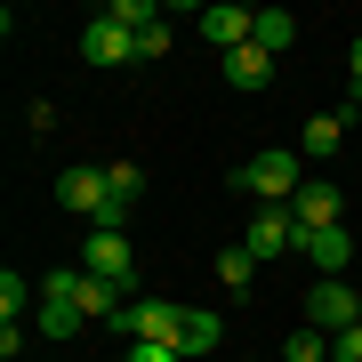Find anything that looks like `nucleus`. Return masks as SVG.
Here are the masks:
<instances>
[{
  "label": "nucleus",
  "instance_id": "f257e3e1",
  "mask_svg": "<svg viewBox=\"0 0 362 362\" xmlns=\"http://www.w3.org/2000/svg\"><path fill=\"white\" fill-rule=\"evenodd\" d=\"M233 185H242V194H258L266 209H290L298 185H306V153H282V145H274V153H250L242 169H233Z\"/></svg>",
  "mask_w": 362,
  "mask_h": 362
},
{
  "label": "nucleus",
  "instance_id": "f03ea898",
  "mask_svg": "<svg viewBox=\"0 0 362 362\" xmlns=\"http://www.w3.org/2000/svg\"><path fill=\"white\" fill-rule=\"evenodd\" d=\"M185 314L194 306H169V298H129V306L113 314L121 338H145V346H185Z\"/></svg>",
  "mask_w": 362,
  "mask_h": 362
},
{
  "label": "nucleus",
  "instance_id": "7ed1b4c3",
  "mask_svg": "<svg viewBox=\"0 0 362 362\" xmlns=\"http://www.w3.org/2000/svg\"><path fill=\"white\" fill-rule=\"evenodd\" d=\"M306 322L330 330V338L354 330V322H362V290H354V282H314V290H306Z\"/></svg>",
  "mask_w": 362,
  "mask_h": 362
},
{
  "label": "nucleus",
  "instance_id": "20e7f679",
  "mask_svg": "<svg viewBox=\"0 0 362 362\" xmlns=\"http://www.w3.org/2000/svg\"><path fill=\"white\" fill-rule=\"evenodd\" d=\"M81 274H97V282H121V290H137L129 233H89V242H81Z\"/></svg>",
  "mask_w": 362,
  "mask_h": 362
},
{
  "label": "nucleus",
  "instance_id": "39448f33",
  "mask_svg": "<svg viewBox=\"0 0 362 362\" xmlns=\"http://www.w3.org/2000/svg\"><path fill=\"white\" fill-rule=\"evenodd\" d=\"M57 202H65L73 218H89V226H97V218H105V202H113V185H105V169H97V161H73L65 177H57Z\"/></svg>",
  "mask_w": 362,
  "mask_h": 362
},
{
  "label": "nucleus",
  "instance_id": "423d86ee",
  "mask_svg": "<svg viewBox=\"0 0 362 362\" xmlns=\"http://www.w3.org/2000/svg\"><path fill=\"white\" fill-rule=\"evenodd\" d=\"M242 250H250V258H258V266L290 258V250H298V218H290V209H258V218L242 226Z\"/></svg>",
  "mask_w": 362,
  "mask_h": 362
},
{
  "label": "nucleus",
  "instance_id": "0eeeda50",
  "mask_svg": "<svg viewBox=\"0 0 362 362\" xmlns=\"http://www.w3.org/2000/svg\"><path fill=\"white\" fill-rule=\"evenodd\" d=\"M298 258L322 274V282H338L346 258H354V233H346V226H314V233H298Z\"/></svg>",
  "mask_w": 362,
  "mask_h": 362
},
{
  "label": "nucleus",
  "instance_id": "6e6552de",
  "mask_svg": "<svg viewBox=\"0 0 362 362\" xmlns=\"http://www.w3.org/2000/svg\"><path fill=\"white\" fill-rule=\"evenodd\" d=\"M250 33H258V8H233V0H218V8H202V40H209L218 57L250 49Z\"/></svg>",
  "mask_w": 362,
  "mask_h": 362
},
{
  "label": "nucleus",
  "instance_id": "1a4fd4ad",
  "mask_svg": "<svg viewBox=\"0 0 362 362\" xmlns=\"http://www.w3.org/2000/svg\"><path fill=\"white\" fill-rule=\"evenodd\" d=\"M81 57H89V65H129V57H137V33H121L113 25V16H89V25H81Z\"/></svg>",
  "mask_w": 362,
  "mask_h": 362
},
{
  "label": "nucleus",
  "instance_id": "9d476101",
  "mask_svg": "<svg viewBox=\"0 0 362 362\" xmlns=\"http://www.w3.org/2000/svg\"><path fill=\"white\" fill-rule=\"evenodd\" d=\"M290 218H298V233H314V226H338V218H346V202H338L330 177H306L298 202H290Z\"/></svg>",
  "mask_w": 362,
  "mask_h": 362
},
{
  "label": "nucleus",
  "instance_id": "9b49d317",
  "mask_svg": "<svg viewBox=\"0 0 362 362\" xmlns=\"http://www.w3.org/2000/svg\"><path fill=\"white\" fill-rule=\"evenodd\" d=\"M346 121H354V105H338V113H314V121H306V137H298V153H306V161H314V153H338Z\"/></svg>",
  "mask_w": 362,
  "mask_h": 362
},
{
  "label": "nucleus",
  "instance_id": "f8f14e48",
  "mask_svg": "<svg viewBox=\"0 0 362 362\" xmlns=\"http://www.w3.org/2000/svg\"><path fill=\"white\" fill-rule=\"evenodd\" d=\"M226 81H233V89H266V81H274V57L250 40V49H233V57H226Z\"/></svg>",
  "mask_w": 362,
  "mask_h": 362
},
{
  "label": "nucleus",
  "instance_id": "ddd939ff",
  "mask_svg": "<svg viewBox=\"0 0 362 362\" xmlns=\"http://www.w3.org/2000/svg\"><path fill=\"white\" fill-rule=\"evenodd\" d=\"M218 346H226V322L194 306V314H185V346H177V354H185V362H202V354H218Z\"/></svg>",
  "mask_w": 362,
  "mask_h": 362
},
{
  "label": "nucleus",
  "instance_id": "4468645a",
  "mask_svg": "<svg viewBox=\"0 0 362 362\" xmlns=\"http://www.w3.org/2000/svg\"><path fill=\"white\" fill-rule=\"evenodd\" d=\"M218 282H226L233 298H250V290H258V258H250L242 242H233V250H218Z\"/></svg>",
  "mask_w": 362,
  "mask_h": 362
},
{
  "label": "nucleus",
  "instance_id": "2eb2a0df",
  "mask_svg": "<svg viewBox=\"0 0 362 362\" xmlns=\"http://www.w3.org/2000/svg\"><path fill=\"white\" fill-rule=\"evenodd\" d=\"M250 40H258L266 57H282L290 40H298V16H290V8H258V33H250Z\"/></svg>",
  "mask_w": 362,
  "mask_h": 362
},
{
  "label": "nucleus",
  "instance_id": "dca6fc26",
  "mask_svg": "<svg viewBox=\"0 0 362 362\" xmlns=\"http://www.w3.org/2000/svg\"><path fill=\"white\" fill-rule=\"evenodd\" d=\"M282 362H330V330H314V322L290 330V338H282Z\"/></svg>",
  "mask_w": 362,
  "mask_h": 362
},
{
  "label": "nucleus",
  "instance_id": "f3484780",
  "mask_svg": "<svg viewBox=\"0 0 362 362\" xmlns=\"http://www.w3.org/2000/svg\"><path fill=\"white\" fill-rule=\"evenodd\" d=\"M105 16H113L121 33H153V25H161V8H153V0H113Z\"/></svg>",
  "mask_w": 362,
  "mask_h": 362
},
{
  "label": "nucleus",
  "instance_id": "a211bd4d",
  "mask_svg": "<svg viewBox=\"0 0 362 362\" xmlns=\"http://www.w3.org/2000/svg\"><path fill=\"white\" fill-rule=\"evenodd\" d=\"M33 322H40V338H73L89 314H81V306H33Z\"/></svg>",
  "mask_w": 362,
  "mask_h": 362
},
{
  "label": "nucleus",
  "instance_id": "6ab92c4d",
  "mask_svg": "<svg viewBox=\"0 0 362 362\" xmlns=\"http://www.w3.org/2000/svg\"><path fill=\"white\" fill-rule=\"evenodd\" d=\"M330 362H362V322H354V330H338V338H330Z\"/></svg>",
  "mask_w": 362,
  "mask_h": 362
},
{
  "label": "nucleus",
  "instance_id": "aec40b11",
  "mask_svg": "<svg viewBox=\"0 0 362 362\" xmlns=\"http://www.w3.org/2000/svg\"><path fill=\"white\" fill-rule=\"evenodd\" d=\"M137 57L153 65V57H169V25H153V33H137Z\"/></svg>",
  "mask_w": 362,
  "mask_h": 362
},
{
  "label": "nucleus",
  "instance_id": "412c9836",
  "mask_svg": "<svg viewBox=\"0 0 362 362\" xmlns=\"http://www.w3.org/2000/svg\"><path fill=\"white\" fill-rule=\"evenodd\" d=\"M129 362H185L177 346H145V338H137V346H129Z\"/></svg>",
  "mask_w": 362,
  "mask_h": 362
},
{
  "label": "nucleus",
  "instance_id": "4be33fe9",
  "mask_svg": "<svg viewBox=\"0 0 362 362\" xmlns=\"http://www.w3.org/2000/svg\"><path fill=\"white\" fill-rule=\"evenodd\" d=\"M346 89H354V105H362V33H354V49H346Z\"/></svg>",
  "mask_w": 362,
  "mask_h": 362
}]
</instances>
